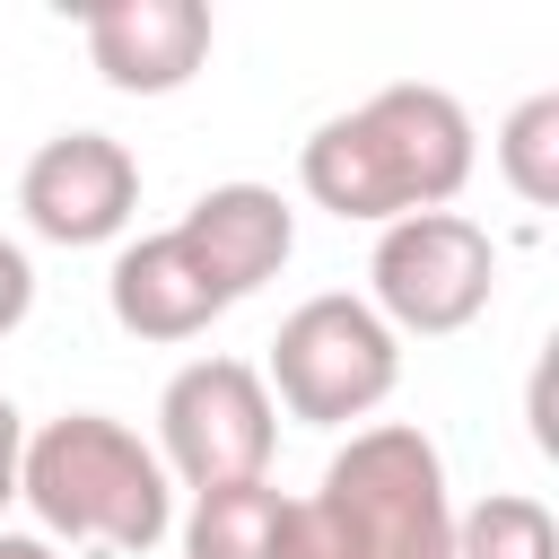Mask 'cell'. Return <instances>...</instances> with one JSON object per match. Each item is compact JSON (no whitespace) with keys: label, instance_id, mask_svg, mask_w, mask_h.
<instances>
[{"label":"cell","instance_id":"cell-1","mask_svg":"<svg viewBox=\"0 0 559 559\" xmlns=\"http://www.w3.org/2000/svg\"><path fill=\"white\" fill-rule=\"evenodd\" d=\"M297 183L314 210L358 218V227H393L419 210H445L472 183V114L445 87H376L367 105L332 114L306 131L297 148Z\"/></svg>","mask_w":559,"mask_h":559},{"label":"cell","instance_id":"cell-2","mask_svg":"<svg viewBox=\"0 0 559 559\" xmlns=\"http://www.w3.org/2000/svg\"><path fill=\"white\" fill-rule=\"evenodd\" d=\"M17 498L35 507L44 542H96V550L140 559L175 533V480H166L157 445H140V428H122L105 411H61V419L26 428Z\"/></svg>","mask_w":559,"mask_h":559},{"label":"cell","instance_id":"cell-3","mask_svg":"<svg viewBox=\"0 0 559 559\" xmlns=\"http://www.w3.org/2000/svg\"><path fill=\"white\" fill-rule=\"evenodd\" d=\"M314 507L332 515L349 559H454V498L445 454L411 419L349 428V445L323 463Z\"/></svg>","mask_w":559,"mask_h":559},{"label":"cell","instance_id":"cell-4","mask_svg":"<svg viewBox=\"0 0 559 559\" xmlns=\"http://www.w3.org/2000/svg\"><path fill=\"white\" fill-rule=\"evenodd\" d=\"M262 384H271V411H288L306 428H349V419L384 411V393L402 384V341L384 332V314L367 297L323 288L280 314Z\"/></svg>","mask_w":559,"mask_h":559},{"label":"cell","instance_id":"cell-5","mask_svg":"<svg viewBox=\"0 0 559 559\" xmlns=\"http://www.w3.org/2000/svg\"><path fill=\"white\" fill-rule=\"evenodd\" d=\"M489 288H498V245L480 218L463 210H419V218H393L376 227V253H367V306L384 314V332H419V341H445L463 323L489 314Z\"/></svg>","mask_w":559,"mask_h":559},{"label":"cell","instance_id":"cell-6","mask_svg":"<svg viewBox=\"0 0 559 559\" xmlns=\"http://www.w3.org/2000/svg\"><path fill=\"white\" fill-rule=\"evenodd\" d=\"M280 445V411L262 367L245 358H192L166 376L157 393V463L183 489H227V480H262Z\"/></svg>","mask_w":559,"mask_h":559},{"label":"cell","instance_id":"cell-7","mask_svg":"<svg viewBox=\"0 0 559 559\" xmlns=\"http://www.w3.org/2000/svg\"><path fill=\"white\" fill-rule=\"evenodd\" d=\"M17 210L44 245H114L140 210V157L114 131H52L17 175Z\"/></svg>","mask_w":559,"mask_h":559},{"label":"cell","instance_id":"cell-8","mask_svg":"<svg viewBox=\"0 0 559 559\" xmlns=\"http://www.w3.org/2000/svg\"><path fill=\"white\" fill-rule=\"evenodd\" d=\"M87 61L122 96H175L210 61V9L201 0H96L87 17Z\"/></svg>","mask_w":559,"mask_h":559},{"label":"cell","instance_id":"cell-9","mask_svg":"<svg viewBox=\"0 0 559 559\" xmlns=\"http://www.w3.org/2000/svg\"><path fill=\"white\" fill-rule=\"evenodd\" d=\"M175 236L201 253V271H210L218 297L236 306V297H253L262 280H280V262H288V245H297V210H288L271 183H210V192L175 218Z\"/></svg>","mask_w":559,"mask_h":559},{"label":"cell","instance_id":"cell-10","mask_svg":"<svg viewBox=\"0 0 559 559\" xmlns=\"http://www.w3.org/2000/svg\"><path fill=\"white\" fill-rule=\"evenodd\" d=\"M105 306H114V323H122L131 341H192V332H210V323L227 314L218 280L201 271V253H192L175 227H157V236H140V245L114 253Z\"/></svg>","mask_w":559,"mask_h":559},{"label":"cell","instance_id":"cell-11","mask_svg":"<svg viewBox=\"0 0 559 559\" xmlns=\"http://www.w3.org/2000/svg\"><path fill=\"white\" fill-rule=\"evenodd\" d=\"M280 507H288V498H280L271 480L192 489V515H183V559H271Z\"/></svg>","mask_w":559,"mask_h":559},{"label":"cell","instance_id":"cell-12","mask_svg":"<svg viewBox=\"0 0 559 559\" xmlns=\"http://www.w3.org/2000/svg\"><path fill=\"white\" fill-rule=\"evenodd\" d=\"M454 559H559V524L524 489H489L454 515Z\"/></svg>","mask_w":559,"mask_h":559},{"label":"cell","instance_id":"cell-13","mask_svg":"<svg viewBox=\"0 0 559 559\" xmlns=\"http://www.w3.org/2000/svg\"><path fill=\"white\" fill-rule=\"evenodd\" d=\"M498 175L524 210H550L559 201V96H524L507 122H498Z\"/></svg>","mask_w":559,"mask_h":559},{"label":"cell","instance_id":"cell-14","mask_svg":"<svg viewBox=\"0 0 559 559\" xmlns=\"http://www.w3.org/2000/svg\"><path fill=\"white\" fill-rule=\"evenodd\" d=\"M271 559H349V550H341V533H332V515L314 498H288L280 533H271Z\"/></svg>","mask_w":559,"mask_h":559},{"label":"cell","instance_id":"cell-15","mask_svg":"<svg viewBox=\"0 0 559 559\" xmlns=\"http://www.w3.org/2000/svg\"><path fill=\"white\" fill-rule=\"evenodd\" d=\"M26 306H35V262H26V253L0 236V341L26 323Z\"/></svg>","mask_w":559,"mask_h":559},{"label":"cell","instance_id":"cell-16","mask_svg":"<svg viewBox=\"0 0 559 559\" xmlns=\"http://www.w3.org/2000/svg\"><path fill=\"white\" fill-rule=\"evenodd\" d=\"M17 463H26V419H17V402L0 393V507L17 498Z\"/></svg>","mask_w":559,"mask_h":559},{"label":"cell","instance_id":"cell-17","mask_svg":"<svg viewBox=\"0 0 559 559\" xmlns=\"http://www.w3.org/2000/svg\"><path fill=\"white\" fill-rule=\"evenodd\" d=\"M0 559H61L44 533H0Z\"/></svg>","mask_w":559,"mask_h":559}]
</instances>
